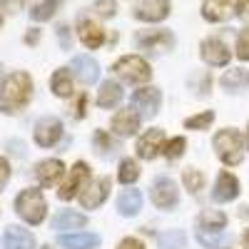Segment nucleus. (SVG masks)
I'll use <instances>...</instances> for the list:
<instances>
[{"mask_svg":"<svg viewBox=\"0 0 249 249\" xmlns=\"http://www.w3.org/2000/svg\"><path fill=\"white\" fill-rule=\"evenodd\" d=\"M33 97V80L28 72H13L0 85V110L5 115L20 112Z\"/></svg>","mask_w":249,"mask_h":249,"instance_id":"obj_1","label":"nucleus"},{"mask_svg":"<svg viewBox=\"0 0 249 249\" xmlns=\"http://www.w3.org/2000/svg\"><path fill=\"white\" fill-rule=\"evenodd\" d=\"M224 227H227V217L222 212H214V210L202 212L199 219H197V239H199V244L210 247V249L222 247Z\"/></svg>","mask_w":249,"mask_h":249,"instance_id":"obj_2","label":"nucleus"},{"mask_svg":"<svg viewBox=\"0 0 249 249\" xmlns=\"http://www.w3.org/2000/svg\"><path fill=\"white\" fill-rule=\"evenodd\" d=\"M15 212L28 224H40L48 214V202L40 190H23L15 197Z\"/></svg>","mask_w":249,"mask_h":249,"instance_id":"obj_3","label":"nucleus"},{"mask_svg":"<svg viewBox=\"0 0 249 249\" xmlns=\"http://www.w3.org/2000/svg\"><path fill=\"white\" fill-rule=\"evenodd\" d=\"M112 72L117 77H122L124 82H132V85H142V82H147L152 77L150 65L140 55H124V57H120L112 65Z\"/></svg>","mask_w":249,"mask_h":249,"instance_id":"obj_4","label":"nucleus"},{"mask_svg":"<svg viewBox=\"0 0 249 249\" xmlns=\"http://www.w3.org/2000/svg\"><path fill=\"white\" fill-rule=\"evenodd\" d=\"M214 150L224 164L242 162V135L237 130H222L214 135Z\"/></svg>","mask_w":249,"mask_h":249,"instance_id":"obj_5","label":"nucleus"},{"mask_svg":"<svg viewBox=\"0 0 249 249\" xmlns=\"http://www.w3.org/2000/svg\"><path fill=\"white\" fill-rule=\"evenodd\" d=\"M135 45L140 50H147V53H167L175 48V35L170 30H162V28L140 30L135 35Z\"/></svg>","mask_w":249,"mask_h":249,"instance_id":"obj_6","label":"nucleus"},{"mask_svg":"<svg viewBox=\"0 0 249 249\" xmlns=\"http://www.w3.org/2000/svg\"><path fill=\"white\" fill-rule=\"evenodd\" d=\"M88 179H90V167L85 162H77L75 167L70 170V175H68V179L60 184V190H57V197L60 199H72V197H77L82 190L88 187Z\"/></svg>","mask_w":249,"mask_h":249,"instance_id":"obj_7","label":"nucleus"},{"mask_svg":"<svg viewBox=\"0 0 249 249\" xmlns=\"http://www.w3.org/2000/svg\"><path fill=\"white\" fill-rule=\"evenodd\" d=\"M239 15V0H204L202 3V18L210 23H224Z\"/></svg>","mask_w":249,"mask_h":249,"instance_id":"obj_8","label":"nucleus"},{"mask_svg":"<svg viewBox=\"0 0 249 249\" xmlns=\"http://www.w3.org/2000/svg\"><path fill=\"white\" fill-rule=\"evenodd\" d=\"M199 55H202V60L207 62V65H214V68L227 65V62H230V57H232L227 43H224V40H219V37H207V40H202Z\"/></svg>","mask_w":249,"mask_h":249,"instance_id":"obj_9","label":"nucleus"},{"mask_svg":"<svg viewBox=\"0 0 249 249\" xmlns=\"http://www.w3.org/2000/svg\"><path fill=\"white\" fill-rule=\"evenodd\" d=\"M132 15L144 23H160L170 15V0H142L135 5Z\"/></svg>","mask_w":249,"mask_h":249,"instance_id":"obj_10","label":"nucleus"},{"mask_svg":"<svg viewBox=\"0 0 249 249\" xmlns=\"http://www.w3.org/2000/svg\"><path fill=\"white\" fill-rule=\"evenodd\" d=\"M107 195H110V177H100L80 192V204L85 210H95V207H100L107 199Z\"/></svg>","mask_w":249,"mask_h":249,"instance_id":"obj_11","label":"nucleus"},{"mask_svg":"<svg viewBox=\"0 0 249 249\" xmlns=\"http://www.w3.org/2000/svg\"><path fill=\"white\" fill-rule=\"evenodd\" d=\"M177 199H179V192H177V187H175L172 179L160 177L152 184V202L160 207V210H175Z\"/></svg>","mask_w":249,"mask_h":249,"instance_id":"obj_12","label":"nucleus"},{"mask_svg":"<svg viewBox=\"0 0 249 249\" xmlns=\"http://www.w3.org/2000/svg\"><path fill=\"white\" fill-rule=\"evenodd\" d=\"M70 70L82 85H95L97 77H100V65L90 55H75L72 62H70Z\"/></svg>","mask_w":249,"mask_h":249,"instance_id":"obj_13","label":"nucleus"},{"mask_svg":"<svg viewBox=\"0 0 249 249\" xmlns=\"http://www.w3.org/2000/svg\"><path fill=\"white\" fill-rule=\"evenodd\" d=\"M160 102H162V95L157 88H140L132 95L135 110H140V115H144V117H155L160 110Z\"/></svg>","mask_w":249,"mask_h":249,"instance_id":"obj_14","label":"nucleus"},{"mask_svg":"<svg viewBox=\"0 0 249 249\" xmlns=\"http://www.w3.org/2000/svg\"><path fill=\"white\" fill-rule=\"evenodd\" d=\"M62 137V122L57 117H43L35 124V142L40 147H53Z\"/></svg>","mask_w":249,"mask_h":249,"instance_id":"obj_15","label":"nucleus"},{"mask_svg":"<svg viewBox=\"0 0 249 249\" xmlns=\"http://www.w3.org/2000/svg\"><path fill=\"white\" fill-rule=\"evenodd\" d=\"M77 35H80V40H82V45L90 48V50H97L102 43H105V30H102L95 20H90V18H80Z\"/></svg>","mask_w":249,"mask_h":249,"instance_id":"obj_16","label":"nucleus"},{"mask_svg":"<svg viewBox=\"0 0 249 249\" xmlns=\"http://www.w3.org/2000/svg\"><path fill=\"white\" fill-rule=\"evenodd\" d=\"M162 142H164V132L162 130H147L140 140H137V155L142 160H155L162 150Z\"/></svg>","mask_w":249,"mask_h":249,"instance_id":"obj_17","label":"nucleus"},{"mask_svg":"<svg viewBox=\"0 0 249 249\" xmlns=\"http://www.w3.org/2000/svg\"><path fill=\"white\" fill-rule=\"evenodd\" d=\"M112 130L115 135L120 137H132L137 130H140V117L135 110H120L115 117H112Z\"/></svg>","mask_w":249,"mask_h":249,"instance_id":"obj_18","label":"nucleus"},{"mask_svg":"<svg viewBox=\"0 0 249 249\" xmlns=\"http://www.w3.org/2000/svg\"><path fill=\"white\" fill-rule=\"evenodd\" d=\"M237 195H239V182H237V177H234L232 172H222V175L217 177V184H214L212 197H214L217 202H232Z\"/></svg>","mask_w":249,"mask_h":249,"instance_id":"obj_19","label":"nucleus"},{"mask_svg":"<svg viewBox=\"0 0 249 249\" xmlns=\"http://www.w3.org/2000/svg\"><path fill=\"white\" fill-rule=\"evenodd\" d=\"M62 175H65V164H62L60 160H45L35 167V177L40 179L43 187H53Z\"/></svg>","mask_w":249,"mask_h":249,"instance_id":"obj_20","label":"nucleus"},{"mask_svg":"<svg viewBox=\"0 0 249 249\" xmlns=\"http://www.w3.org/2000/svg\"><path fill=\"white\" fill-rule=\"evenodd\" d=\"M3 249H35V239L28 230L20 227H8L3 237Z\"/></svg>","mask_w":249,"mask_h":249,"instance_id":"obj_21","label":"nucleus"},{"mask_svg":"<svg viewBox=\"0 0 249 249\" xmlns=\"http://www.w3.org/2000/svg\"><path fill=\"white\" fill-rule=\"evenodd\" d=\"M85 224H88L85 214L72 212V210H62V212L55 214V219H53V230L65 232V230H80V227H85Z\"/></svg>","mask_w":249,"mask_h":249,"instance_id":"obj_22","label":"nucleus"},{"mask_svg":"<svg viewBox=\"0 0 249 249\" xmlns=\"http://www.w3.org/2000/svg\"><path fill=\"white\" fill-rule=\"evenodd\" d=\"M142 210V195L137 190H124L117 199V212L122 217H135Z\"/></svg>","mask_w":249,"mask_h":249,"instance_id":"obj_23","label":"nucleus"},{"mask_svg":"<svg viewBox=\"0 0 249 249\" xmlns=\"http://www.w3.org/2000/svg\"><path fill=\"white\" fill-rule=\"evenodd\" d=\"M100 244V237L97 234H88V232H82V234H62L60 237V247H65V249H95Z\"/></svg>","mask_w":249,"mask_h":249,"instance_id":"obj_24","label":"nucleus"},{"mask_svg":"<svg viewBox=\"0 0 249 249\" xmlns=\"http://www.w3.org/2000/svg\"><path fill=\"white\" fill-rule=\"evenodd\" d=\"M222 88L230 90V92H237L242 88H249V70L244 68H232L222 75Z\"/></svg>","mask_w":249,"mask_h":249,"instance_id":"obj_25","label":"nucleus"},{"mask_svg":"<svg viewBox=\"0 0 249 249\" xmlns=\"http://www.w3.org/2000/svg\"><path fill=\"white\" fill-rule=\"evenodd\" d=\"M120 100H122V88L117 85V82H112V80L102 82L100 95H97V105H100V107H105V110H110V107L117 105Z\"/></svg>","mask_w":249,"mask_h":249,"instance_id":"obj_26","label":"nucleus"},{"mask_svg":"<svg viewBox=\"0 0 249 249\" xmlns=\"http://www.w3.org/2000/svg\"><path fill=\"white\" fill-rule=\"evenodd\" d=\"M50 88H53V92L57 95V97H70L72 95V75H70V70H55L53 72V77H50Z\"/></svg>","mask_w":249,"mask_h":249,"instance_id":"obj_27","label":"nucleus"},{"mask_svg":"<svg viewBox=\"0 0 249 249\" xmlns=\"http://www.w3.org/2000/svg\"><path fill=\"white\" fill-rule=\"evenodd\" d=\"M60 8V0H40L37 5H33L30 10V18L35 20V23H45V20H50Z\"/></svg>","mask_w":249,"mask_h":249,"instance_id":"obj_28","label":"nucleus"},{"mask_svg":"<svg viewBox=\"0 0 249 249\" xmlns=\"http://www.w3.org/2000/svg\"><path fill=\"white\" fill-rule=\"evenodd\" d=\"M157 244H160L162 249H182V247L187 244V237H184L182 230H167L164 234L157 237Z\"/></svg>","mask_w":249,"mask_h":249,"instance_id":"obj_29","label":"nucleus"},{"mask_svg":"<svg viewBox=\"0 0 249 249\" xmlns=\"http://www.w3.org/2000/svg\"><path fill=\"white\" fill-rule=\"evenodd\" d=\"M137 177H140V167H137V162H135V160H122V162H120L117 179H120L122 184H132V182H137Z\"/></svg>","mask_w":249,"mask_h":249,"instance_id":"obj_30","label":"nucleus"},{"mask_svg":"<svg viewBox=\"0 0 249 249\" xmlns=\"http://www.w3.org/2000/svg\"><path fill=\"white\" fill-rule=\"evenodd\" d=\"M182 179H184V187H187L192 195H197L202 187H204V175H202L199 170H184Z\"/></svg>","mask_w":249,"mask_h":249,"instance_id":"obj_31","label":"nucleus"},{"mask_svg":"<svg viewBox=\"0 0 249 249\" xmlns=\"http://www.w3.org/2000/svg\"><path fill=\"white\" fill-rule=\"evenodd\" d=\"M214 122V112H199V115H195V117H190L184 124H187V130H204V127H210V124Z\"/></svg>","mask_w":249,"mask_h":249,"instance_id":"obj_32","label":"nucleus"},{"mask_svg":"<svg viewBox=\"0 0 249 249\" xmlns=\"http://www.w3.org/2000/svg\"><path fill=\"white\" fill-rule=\"evenodd\" d=\"M184 147H187L184 137H175V140H170V142H164L162 152H164V157H167V160H177V157L184 152Z\"/></svg>","mask_w":249,"mask_h":249,"instance_id":"obj_33","label":"nucleus"},{"mask_svg":"<svg viewBox=\"0 0 249 249\" xmlns=\"http://www.w3.org/2000/svg\"><path fill=\"white\" fill-rule=\"evenodd\" d=\"M237 57L244 60V62L249 60V25L242 28L239 35H237Z\"/></svg>","mask_w":249,"mask_h":249,"instance_id":"obj_34","label":"nucleus"},{"mask_svg":"<svg viewBox=\"0 0 249 249\" xmlns=\"http://www.w3.org/2000/svg\"><path fill=\"white\" fill-rule=\"evenodd\" d=\"M92 10H95L97 15H102V18H115V13H117V3H115V0H95Z\"/></svg>","mask_w":249,"mask_h":249,"instance_id":"obj_35","label":"nucleus"},{"mask_svg":"<svg viewBox=\"0 0 249 249\" xmlns=\"http://www.w3.org/2000/svg\"><path fill=\"white\" fill-rule=\"evenodd\" d=\"M95 147H97V152H112V142L102 130L95 132Z\"/></svg>","mask_w":249,"mask_h":249,"instance_id":"obj_36","label":"nucleus"},{"mask_svg":"<svg viewBox=\"0 0 249 249\" xmlns=\"http://www.w3.org/2000/svg\"><path fill=\"white\" fill-rule=\"evenodd\" d=\"M10 179V162L5 157H0V192H3V187L8 184Z\"/></svg>","mask_w":249,"mask_h":249,"instance_id":"obj_37","label":"nucleus"},{"mask_svg":"<svg viewBox=\"0 0 249 249\" xmlns=\"http://www.w3.org/2000/svg\"><path fill=\"white\" fill-rule=\"evenodd\" d=\"M57 40H60V45L65 48V50L70 48L72 40H70V28H68V25H60V28H57Z\"/></svg>","mask_w":249,"mask_h":249,"instance_id":"obj_38","label":"nucleus"},{"mask_svg":"<svg viewBox=\"0 0 249 249\" xmlns=\"http://www.w3.org/2000/svg\"><path fill=\"white\" fill-rule=\"evenodd\" d=\"M85 107H88V95L82 92V95L77 97V102H75V117H77V120L85 117Z\"/></svg>","mask_w":249,"mask_h":249,"instance_id":"obj_39","label":"nucleus"},{"mask_svg":"<svg viewBox=\"0 0 249 249\" xmlns=\"http://www.w3.org/2000/svg\"><path fill=\"white\" fill-rule=\"evenodd\" d=\"M117 249H144V244H142L140 239H135V237H127V239H122V242H120Z\"/></svg>","mask_w":249,"mask_h":249,"instance_id":"obj_40","label":"nucleus"},{"mask_svg":"<svg viewBox=\"0 0 249 249\" xmlns=\"http://www.w3.org/2000/svg\"><path fill=\"white\" fill-rule=\"evenodd\" d=\"M25 3H28V0H3L0 5H3L5 10H10V13H15V10H20V8H23Z\"/></svg>","mask_w":249,"mask_h":249,"instance_id":"obj_41","label":"nucleus"},{"mask_svg":"<svg viewBox=\"0 0 249 249\" xmlns=\"http://www.w3.org/2000/svg\"><path fill=\"white\" fill-rule=\"evenodd\" d=\"M37 40H40V30H37V28H30V30L25 33V43H28V45H37Z\"/></svg>","mask_w":249,"mask_h":249,"instance_id":"obj_42","label":"nucleus"},{"mask_svg":"<svg viewBox=\"0 0 249 249\" xmlns=\"http://www.w3.org/2000/svg\"><path fill=\"white\" fill-rule=\"evenodd\" d=\"M239 15H249V0H239Z\"/></svg>","mask_w":249,"mask_h":249,"instance_id":"obj_43","label":"nucleus"},{"mask_svg":"<svg viewBox=\"0 0 249 249\" xmlns=\"http://www.w3.org/2000/svg\"><path fill=\"white\" fill-rule=\"evenodd\" d=\"M242 244H244V249H249V230H244V234H242Z\"/></svg>","mask_w":249,"mask_h":249,"instance_id":"obj_44","label":"nucleus"},{"mask_svg":"<svg viewBox=\"0 0 249 249\" xmlns=\"http://www.w3.org/2000/svg\"><path fill=\"white\" fill-rule=\"evenodd\" d=\"M247 147H249V127H247Z\"/></svg>","mask_w":249,"mask_h":249,"instance_id":"obj_45","label":"nucleus"},{"mask_svg":"<svg viewBox=\"0 0 249 249\" xmlns=\"http://www.w3.org/2000/svg\"><path fill=\"white\" fill-rule=\"evenodd\" d=\"M0 28H3V18H0Z\"/></svg>","mask_w":249,"mask_h":249,"instance_id":"obj_46","label":"nucleus"},{"mask_svg":"<svg viewBox=\"0 0 249 249\" xmlns=\"http://www.w3.org/2000/svg\"><path fill=\"white\" fill-rule=\"evenodd\" d=\"M0 70H3V68H0Z\"/></svg>","mask_w":249,"mask_h":249,"instance_id":"obj_47","label":"nucleus"}]
</instances>
